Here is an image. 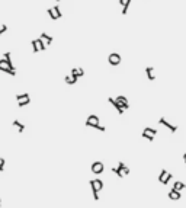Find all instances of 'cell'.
Returning <instances> with one entry per match:
<instances>
[{
    "label": "cell",
    "mask_w": 186,
    "mask_h": 208,
    "mask_svg": "<svg viewBox=\"0 0 186 208\" xmlns=\"http://www.w3.org/2000/svg\"><path fill=\"white\" fill-rule=\"evenodd\" d=\"M89 183H90V186H92L93 199H95V201H98L99 199V192L103 189V182L100 181V179H92Z\"/></svg>",
    "instance_id": "6da1fadb"
},
{
    "label": "cell",
    "mask_w": 186,
    "mask_h": 208,
    "mask_svg": "<svg viewBox=\"0 0 186 208\" xmlns=\"http://www.w3.org/2000/svg\"><path fill=\"white\" fill-rule=\"evenodd\" d=\"M16 102L19 108H23V106L31 104V98L28 93H19V95H16Z\"/></svg>",
    "instance_id": "7a4b0ae2"
},
{
    "label": "cell",
    "mask_w": 186,
    "mask_h": 208,
    "mask_svg": "<svg viewBox=\"0 0 186 208\" xmlns=\"http://www.w3.org/2000/svg\"><path fill=\"white\" fill-rule=\"evenodd\" d=\"M157 134V130L156 128H150V127H145L144 130H142V137L148 140V141H153L154 140V135Z\"/></svg>",
    "instance_id": "3957f363"
},
{
    "label": "cell",
    "mask_w": 186,
    "mask_h": 208,
    "mask_svg": "<svg viewBox=\"0 0 186 208\" xmlns=\"http://www.w3.org/2000/svg\"><path fill=\"white\" fill-rule=\"evenodd\" d=\"M31 45H32V49L33 53H39V51H44V49H47V45L41 41L39 38L37 39H32V42H31Z\"/></svg>",
    "instance_id": "277c9868"
},
{
    "label": "cell",
    "mask_w": 186,
    "mask_h": 208,
    "mask_svg": "<svg viewBox=\"0 0 186 208\" xmlns=\"http://www.w3.org/2000/svg\"><path fill=\"white\" fill-rule=\"evenodd\" d=\"M0 71L7 73V74H10V76H16V69H10V67L6 64V61L3 60V58L0 60Z\"/></svg>",
    "instance_id": "5b68a950"
},
{
    "label": "cell",
    "mask_w": 186,
    "mask_h": 208,
    "mask_svg": "<svg viewBox=\"0 0 186 208\" xmlns=\"http://www.w3.org/2000/svg\"><path fill=\"white\" fill-rule=\"evenodd\" d=\"M170 179H172V173H169L166 169H161V172H160V175H159V182L160 183L167 185Z\"/></svg>",
    "instance_id": "8992f818"
},
{
    "label": "cell",
    "mask_w": 186,
    "mask_h": 208,
    "mask_svg": "<svg viewBox=\"0 0 186 208\" xmlns=\"http://www.w3.org/2000/svg\"><path fill=\"white\" fill-rule=\"evenodd\" d=\"M121 55L118 54V53H112V54H109V57H108V61H109V64L110 66H114V67H116V66H119L121 64Z\"/></svg>",
    "instance_id": "52a82bcc"
},
{
    "label": "cell",
    "mask_w": 186,
    "mask_h": 208,
    "mask_svg": "<svg viewBox=\"0 0 186 208\" xmlns=\"http://www.w3.org/2000/svg\"><path fill=\"white\" fill-rule=\"evenodd\" d=\"M105 170V164L102 162H95L92 163V172L95 175H100V173H103Z\"/></svg>",
    "instance_id": "ba28073f"
},
{
    "label": "cell",
    "mask_w": 186,
    "mask_h": 208,
    "mask_svg": "<svg viewBox=\"0 0 186 208\" xmlns=\"http://www.w3.org/2000/svg\"><path fill=\"white\" fill-rule=\"evenodd\" d=\"M86 125L92 127V128H96L99 125V116L98 115H89L87 120H86Z\"/></svg>",
    "instance_id": "9c48e42d"
},
{
    "label": "cell",
    "mask_w": 186,
    "mask_h": 208,
    "mask_svg": "<svg viewBox=\"0 0 186 208\" xmlns=\"http://www.w3.org/2000/svg\"><path fill=\"white\" fill-rule=\"evenodd\" d=\"M39 39H41V41H42V42H44V44L47 45V47H49V45L52 44V41H54V38H52L51 35H48L47 32H42V33H41Z\"/></svg>",
    "instance_id": "30bf717a"
},
{
    "label": "cell",
    "mask_w": 186,
    "mask_h": 208,
    "mask_svg": "<svg viewBox=\"0 0 186 208\" xmlns=\"http://www.w3.org/2000/svg\"><path fill=\"white\" fill-rule=\"evenodd\" d=\"M159 124H161V125H164V127H166V128H169V131L172 132V134H173V132H176V131H177V127H176V125H172V124H170V122H167V121L164 120V118H160V120H159Z\"/></svg>",
    "instance_id": "8fae6325"
},
{
    "label": "cell",
    "mask_w": 186,
    "mask_h": 208,
    "mask_svg": "<svg viewBox=\"0 0 186 208\" xmlns=\"http://www.w3.org/2000/svg\"><path fill=\"white\" fill-rule=\"evenodd\" d=\"M116 102L124 108V111H126L128 108H130V104H128V99L125 98V96H116V99H115Z\"/></svg>",
    "instance_id": "7c38bea8"
},
{
    "label": "cell",
    "mask_w": 186,
    "mask_h": 208,
    "mask_svg": "<svg viewBox=\"0 0 186 208\" xmlns=\"http://www.w3.org/2000/svg\"><path fill=\"white\" fill-rule=\"evenodd\" d=\"M145 74H147V79L150 82H154L156 80V74H154V69L151 66H147L145 67Z\"/></svg>",
    "instance_id": "4fadbf2b"
},
{
    "label": "cell",
    "mask_w": 186,
    "mask_h": 208,
    "mask_svg": "<svg viewBox=\"0 0 186 208\" xmlns=\"http://www.w3.org/2000/svg\"><path fill=\"white\" fill-rule=\"evenodd\" d=\"M108 100H109V104L114 105V108H115V109L118 111V114H121V115H122V114L125 112V111H124V108H122V106H121V105L118 104V102H116V100H115L114 98H108Z\"/></svg>",
    "instance_id": "5bb4252c"
},
{
    "label": "cell",
    "mask_w": 186,
    "mask_h": 208,
    "mask_svg": "<svg viewBox=\"0 0 186 208\" xmlns=\"http://www.w3.org/2000/svg\"><path fill=\"white\" fill-rule=\"evenodd\" d=\"M70 74H71L73 77L79 79V77H83V76H84V70H83V69H71Z\"/></svg>",
    "instance_id": "9a60e30c"
},
{
    "label": "cell",
    "mask_w": 186,
    "mask_h": 208,
    "mask_svg": "<svg viewBox=\"0 0 186 208\" xmlns=\"http://www.w3.org/2000/svg\"><path fill=\"white\" fill-rule=\"evenodd\" d=\"M3 60L6 61V64H7V66L10 67V69H15V66L12 64V54L9 53V51H6L5 54H3Z\"/></svg>",
    "instance_id": "2e32d148"
},
{
    "label": "cell",
    "mask_w": 186,
    "mask_h": 208,
    "mask_svg": "<svg viewBox=\"0 0 186 208\" xmlns=\"http://www.w3.org/2000/svg\"><path fill=\"white\" fill-rule=\"evenodd\" d=\"M169 198L172 199V201H177V199H180V192H179V191H175V189H170Z\"/></svg>",
    "instance_id": "e0dca14e"
},
{
    "label": "cell",
    "mask_w": 186,
    "mask_h": 208,
    "mask_svg": "<svg viewBox=\"0 0 186 208\" xmlns=\"http://www.w3.org/2000/svg\"><path fill=\"white\" fill-rule=\"evenodd\" d=\"M185 188H186V185H185V183H183L182 181H176L175 183H173V188H172V189H175V191H179V192H180V191H183Z\"/></svg>",
    "instance_id": "ac0fdd59"
},
{
    "label": "cell",
    "mask_w": 186,
    "mask_h": 208,
    "mask_svg": "<svg viewBox=\"0 0 186 208\" xmlns=\"http://www.w3.org/2000/svg\"><path fill=\"white\" fill-rule=\"evenodd\" d=\"M12 124H13V127H15V128H16V130H17L19 132H23V131H25V124H22L21 121L15 120L13 122H12Z\"/></svg>",
    "instance_id": "d6986e66"
},
{
    "label": "cell",
    "mask_w": 186,
    "mask_h": 208,
    "mask_svg": "<svg viewBox=\"0 0 186 208\" xmlns=\"http://www.w3.org/2000/svg\"><path fill=\"white\" fill-rule=\"evenodd\" d=\"M118 167H119V169L122 170V173H124V176L130 175V172H131V170H130V167H128V166H126V164L124 163V162H119V163H118Z\"/></svg>",
    "instance_id": "ffe728a7"
},
{
    "label": "cell",
    "mask_w": 186,
    "mask_h": 208,
    "mask_svg": "<svg viewBox=\"0 0 186 208\" xmlns=\"http://www.w3.org/2000/svg\"><path fill=\"white\" fill-rule=\"evenodd\" d=\"M131 2H132V0H125V3H124V6H122V12H121V13H122L124 16L128 13V7L131 6Z\"/></svg>",
    "instance_id": "44dd1931"
},
{
    "label": "cell",
    "mask_w": 186,
    "mask_h": 208,
    "mask_svg": "<svg viewBox=\"0 0 186 208\" xmlns=\"http://www.w3.org/2000/svg\"><path fill=\"white\" fill-rule=\"evenodd\" d=\"M64 82H66L67 84H74V83L77 82V79H76V77H73V76L70 74V76H66V77H64Z\"/></svg>",
    "instance_id": "7402d4cb"
},
{
    "label": "cell",
    "mask_w": 186,
    "mask_h": 208,
    "mask_svg": "<svg viewBox=\"0 0 186 208\" xmlns=\"http://www.w3.org/2000/svg\"><path fill=\"white\" fill-rule=\"evenodd\" d=\"M47 13H48V16L51 18L52 21H57V19H58V16L55 15V12H54V9H52V7H49L48 10H47Z\"/></svg>",
    "instance_id": "603a6c76"
},
{
    "label": "cell",
    "mask_w": 186,
    "mask_h": 208,
    "mask_svg": "<svg viewBox=\"0 0 186 208\" xmlns=\"http://www.w3.org/2000/svg\"><path fill=\"white\" fill-rule=\"evenodd\" d=\"M112 172H114L118 178H124V173H122V170H121L119 167H112Z\"/></svg>",
    "instance_id": "cb8c5ba5"
},
{
    "label": "cell",
    "mask_w": 186,
    "mask_h": 208,
    "mask_svg": "<svg viewBox=\"0 0 186 208\" xmlns=\"http://www.w3.org/2000/svg\"><path fill=\"white\" fill-rule=\"evenodd\" d=\"M52 9H54L55 15H57V16H58V19H60V18H63V12H61L60 6H54V7H52Z\"/></svg>",
    "instance_id": "d4e9b609"
},
{
    "label": "cell",
    "mask_w": 186,
    "mask_h": 208,
    "mask_svg": "<svg viewBox=\"0 0 186 208\" xmlns=\"http://www.w3.org/2000/svg\"><path fill=\"white\" fill-rule=\"evenodd\" d=\"M5 166H6V160L3 157H0V172L5 170Z\"/></svg>",
    "instance_id": "484cf974"
},
{
    "label": "cell",
    "mask_w": 186,
    "mask_h": 208,
    "mask_svg": "<svg viewBox=\"0 0 186 208\" xmlns=\"http://www.w3.org/2000/svg\"><path fill=\"white\" fill-rule=\"evenodd\" d=\"M5 32H7V26H6L5 23H3V25H0V37H2V35H3Z\"/></svg>",
    "instance_id": "4316f807"
},
{
    "label": "cell",
    "mask_w": 186,
    "mask_h": 208,
    "mask_svg": "<svg viewBox=\"0 0 186 208\" xmlns=\"http://www.w3.org/2000/svg\"><path fill=\"white\" fill-rule=\"evenodd\" d=\"M96 130H99V131H102V132H105V130H106V128H105V127H102L100 125V124H99L98 127H96Z\"/></svg>",
    "instance_id": "83f0119b"
},
{
    "label": "cell",
    "mask_w": 186,
    "mask_h": 208,
    "mask_svg": "<svg viewBox=\"0 0 186 208\" xmlns=\"http://www.w3.org/2000/svg\"><path fill=\"white\" fill-rule=\"evenodd\" d=\"M118 3H119L121 6H124V3H125V0H119V2H118Z\"/></svg>",
    "instance_id": "f1b7e54d"
},
{
    "label": "cell",
    "mask_w": 186,
    "mask_h": 208,
    "mask_svg": "<svg viewBox=\"0 0 186 208\" xmlns=\"http://www.w3.org/2000/svg\"><path fill=\"white\" fill-rule=\"evenodd\" d=\"M183 160H186V153H185V154H183Z\"/></svg>",
    "instance_id": "f546056e"
},
{
    "label": "cell",
    "mask_w": 186,
    "mask_h": 208,
    "mask_svg": "<svg viewBox=\"0 0 186 208\" xmlns=\"http://www.w3.org/2000/svg\"><path fill=\"white\" fill-rule=\"evenodd\" d=\"M0 205H2V199H0Z\"/></svg>",
    "instance_id": "4dcf8cb0"
},
{
    "label": "cell",
    "mask_w": 186,
    "mask_h": 208,
    "mask_svg": "<svg viewBox=\"0 0 186 208\" xmlns=\"http://www.w3.org/2000/svg\"><path fill=\"white\" fill-rule=\"evenodd\" d=\"M57 2H60V0H57Z\"/></svg>",
    "instance_id": "1f68e13d"
}]
</instances>
